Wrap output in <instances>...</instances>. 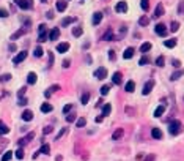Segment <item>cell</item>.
I'll list each match as a JSON object with an SVG mask.
<instances>
[{"label":"cell","instance_id":"cell-1","mask_svg":"<svg viewBox=\"0 0 184 161\" xmlns=\"http://www.w3.org/2000/svg\"><path fill=\"white\" fill-rule=\"evenodd\" d=\"M180 131H181V122L180 120H171L170 125H169V133L171 136H176Z\"/></svg>","mask_w":184,"mask_h":161},{"label":"cell","instance_id":"cell-2","mask_svg":"<svg viewBox=\"0 0 184 161\" xmlns=\"http://www.w3.org/2000/svg\"><path fill=\"white\" fill-rule=\"evenodd\" d=\"M154 32L158 33L159 36H165V35H167V27H165L164 24H156Z\"/></svg>","mask_w":184,"mask_h":161},{"label":"cell","instance_id":"cell-3","mask_svg":"<svg viewBox=\"0 0 184 161\" xmlns=\"http://www.w3.org/2000/svg\"><path fill=\"white\" fill-rule=\"evenodd\" d=\"M153 87H154V81H153V79H149V81L146 82V84H145L142 93H143V95H149V93H151V90H153Z\"/></svg>","mask_w":184,"mask_h":161},{"label":"cell","instance_id":"cell-4","mask_svg":"<svg viewBox=\"0 0 184 161\" xmlns=\"http://www.w3.org/2000/svg\"><path fill=\"white\" fill-rule=\"evenodd\" d=\"M25 59H27V52H25V51H22V52H19V54L13 59V63H14V65H19L21 62H24Z\"/></svg>","mask_w":184,"mask_h":161},{"label":"cell","instance_id":"cell-5","mask_svg":"<svg viewBox=\"0 0 184 161\" xmlns=\"http://www.w3.org/2000/svg\"><path fill=\"white\" fill-rule=\"evenodd\" d=\"M94 77H98V79H105L107 77V70L105 68H98L96 71H94Z\"/></svg>","mask_w":184,"mask_h":161},{"label":"cell","instance_id":"cell-6","mask_svg":"<svg viewBox=\"0 0 184 161\" xmlns=\"http://www.w3.org/2000/svg\"><path fill=\"white\" fill-rule=\"evenodd\" d=\"M13 2L18 5L21 10H29V8H32L30 3H29V0H13Z\"/></svg>","mask_w":184,"mask_h":161},{"label":"cell","instance_id":"cell-7","mask_svg":"<svg viewBox=\"0 0 184 161\" xmlns=\"http://www.w3.org/2000/svg\"><path fill=\"white\" fill-rule=\"evenodd\" d=\"M115 11L116 13H126L127 11V3L126 2H118L115 5Z\"/></svg>","mask_w":184,"mask_h":161},{"label":"cell","instance_id":"cell-8","mask_svg":"<svg viewBox=\"0 0 184 161\" xmlns=\"http://www.w3.org/2000/svg\"><path fill=\"white\" fill-rule=\"evenodd\" d=\"M58 36H60V29L58 27H54V29L51 30V33H49V40L55 41V40H58Z\"/></svg>","mask_w":184,"mask_h":161},{"label":"cell","instance_id":"cell-9","mask_svg":"<svg viewBox=\"0 0 184 161\" xmlns=\"http://www.w3.org/2000/svg\"><path fill=\"white\" fill-rule=\"evenodd\" d=\"M123 134H124V130H123V128H116V130L113 131V134H112V141H118V139H121Z\"/></svg>","mask_w":184,"mask_h":161},{"label":"cell","instance_id":"cell-10","mask_svg":"<svg viewBox=\"0 0 184 161\" xmlns=\"http://www.w3.org/2000/svg\"><path fill=\"white\" fill-rule=\"evenodd\" d=\"M33 137H35V133H29L25 137H22V139H19V147H22L24 144H27V142H30Z\"/></svg>","mask_w":184,"mask_h":161},{"label":"cell","instance_id":"cell-11","mask_svg":"<svg viewBox=\"0 0 184 161\" xmlns=\"http://www.w3.org/2000/svg\"><path fill=\"white\" fill-rule=\"evenodd\" d=\"M57 90H60V85H58V84H55V85H51V87H49L46 92H44V96H47V98H49V96H51L54 92H57Z\"/></svg>","mask_w":184,"mask_h":161},{"label":"cell","instance_id":"cell-12","mask_svg":"<svg viewBox=\"0 0 184 161\" xmlns=\"http://www.w3.org/2000/svg\"><path fill=\"white\" fill-rule=\"evenodd\" d=\"M36 81H38V76H36V73H33V71H30L29 76H27V82H29L30 85H33V84H36Z\"/></svg>","mask_w":184,"mask_h":161},{"label":"cell","instance_id":"cell-13","mask_svg":"<svg viewBox=\"0 0 184 161\" xmlns=\"http://www.w3.org/2000/svg\"><path fill=\"white\" fill-rule=\"evenodd\" d=\"M25 32H27V30L24 29V27H21V29H19L18 32H14V33H13V35H11V38H10V40H13V41H14V40H18V38H21V36H22V35H24V33H25Z\"/></svg>","mask_w":184,"mask_h":161},{"label":"cell","instance_id":"cell-14","mask_svg":"<svg viewBox=\"0 0 184 161\" xmlns=\"http://www.w3.org/2000/svg\"><path fill=\"white\" fill-rule=\"evenodd\" d=\"M121 81H123V74L118 73V71H116V73H113V76H112V82H113V84L120 85V84H121Z\"/></svg>","mask_w":184,"mask_h":161},{"label":"cell","instance_id":"cell-15","mask_svg":"<svg viewBox=\"0 0 184 161\" xmlns=\"http://www.w3.org/2000/svg\"><path fill=\"white\" fill-rule=\"evenodd\" d=\"M124 90H126L127 93H132L134 90H135V82H134V81H127V82H126Z\"/></svg>","mask_w":184,"mask_h":161},{"label":"cell","instance_id":"cell-16","mask_svg":"<svg viewBox=\"0 0 184 161\" xmlns=\"http://www.w3.org/2000/svg\"><path fill=\"white\" fill-rule=\"evenodd\" d=\"M32 119H33V112H32V111L27 109V111L22 112V120H24V122H30Z\"/></svg>","mask_w":184,"mask_h":161},{"label":"cell","instance_id":"cell-17","mask_svg":"<svg viewBox=\"0 0 184 161\" xmlns=\"http://www.w3.org/2000/svg\"><path fill=\"white\" fill-rule=\"evenodd\" d=\"M134 52H135V51H134V47H127L126 49V51L124 52H123V59H132L134 57Z\"/></svg>","mask_w":184,"mask_h":161},{"label":"cell","instance_id":"cell-18","mask_svg":"<svg viewBox=\"0 0 184 161\" xmlns=\"http://www.w3.org/2000/svg\"><path fill=\"white\" fill-rule=\"evenodd\" d=\"M164 112H165V106H164V104H160V106H158V108H156V111H154V117L159 119Z\"/></svg>","mask_w":184,"mask_h":161},{"label":"cell","instance_id":"cell-19","mask_svg":"<svg viewBox=\"0 0 184 161\" xmlns=\"http://www.w3.org/2000/svg\"><path fill=\"white\" fill-rule=\"evenodd\" d=\"M162 14H164V7H162V3H159L154 10V18H160Z\"/></svg>","mask_w":184,"mask_h":161},{"label":"cell","instance_id":"cell-20","mask_svg":"<svg viewBox=\"0 0 184 161\" xmlns=\"http://www.w3.org/2000/svg\"><path fill=\"white\" fill-rule=\"evenodd\" d=\"M68 49H69V44H68V43H60V44H57V51L61 52V54L66 52Z\"/></svg>","mask_w":184,"mask_h":161},{"label":"cell","instance_id":"cell-21","mask_svg":"<svg viewBox=\"0 0 184 161\" xmlns=\"http://www.w3.org/2000/svg\"><path fill=\"white\" fill-rule=\"evenodd\" d=\"M66 7H68V2H65V0H58L57 2V11H65L66 10Z\"/></svg>","mask_w":184,"mask_h":161},{"label":"cell","instance_id":"cell-22","mask_svg":"<svg viewBox=\"0 0 184 161\" xmlns=\"http://www.w3.org/2000/svg\"><path fill=\"white\" fill-rule=\"evenodd\" d=\"M101 21H102V13H99V11H98V13L93 14V25H98Z\"/></svg>","mask_w":184,"mask_h":161},{"label":"cell","instance_id":"cell-23","mask_svg":"<svg viewBox=\"0 0 184 161\" xmlns=\"http://www.w3.org/2000/svg\"><path fill=\"white\" fill-rule=\"evenodd\" d=\"M151 136L154 137V139H162V131H160L159 128H153L151 130Z\"/></svg>","mask_w":184,"mask_h":161},{"label":"cell","instance_id":"cell-24","mask_svg":"<svg viewBox=\"0 0 184 161\" xmlns=\"http://www.w3.org/2000/svg\"><path fill=\"white\" fill-rule=\"evenodd\" d=\"M54 108H52V104H49V103H43L41 104V112H44V114H47V112H51Z\"/></svg>","mask_w":184,"mask_h":161},{"label":"cell","instance_id":"cell-25","mask_svg":"<svg viewBox=\"0 0 184 161\" xmlns=\"http://www.w3.org/2000/svg\"><path fill=\"white\" fill-rule=\"evenodd\" d=\"M74 22H76V18H71V16H69V18H65L63 21H61V25L66 27V25H69V24H74Z\"/></svg>","mask_w":184,"mask_h":161},{"label":"cell","instance_id":"cell-26","mask_svg":"<svg viewBox=\"0 0 184 161\" xmlns=\"http://www.w3.org/2000/svg\"><path fill=\"white\" fill-rule=\"evenodd\" d=\"M164 46H165V47H170V49L175 47V46H176V40H175V38H171V40H165V41H164Z\"/></svg>","mask_w":184,"mask_h":161},{"label":"cell","instance_id":"cell-27","mask_svg":"<svg viewBox=\"0 0 184 161\" xmlns=\"http://www.w3.org/2000/svg\"><path fill=\"white\" fill-rule=\"evenodd\" d=\"M8 133H10V128L0 120V134H8Z\"/></svg>","mask_w":184,"mask_h":161},{"label":"cell","instance_id":"cell-28","mask_svg":"<svg viewBox=\"0 0 184 161\" xmlns=\"http://www.w3.org/2000/svg\"><path fill=\"white\" fill-rule=\"evenodd\" d=\"M184 74V70H180V71H175V73L173 74H171V77H170V79L171 81H178V79H180V77Z\"/></svg>","mask_w":184,"mask_h":161},{"label":"cell","instance_id":"cell-29","mask_svg":"<svg viewBox=\"0 0 184 161\" xmlns=\"http://www.w3.org/2000/svg\"><path fill=\"white\" fill-rule=\"evenodd\" d=\"M149 49H151V43H143L142 46H140V52H143V54H146Z\"/></svg>","mask_w":184,"mask_h":161},{"label":"cell","instance_id":"cell-30","mask_svg":"<svg viewBox=\"0 0 184 161\" xmlns=\"http://www.w3.org/2000/svg\"><path fill=\"white\" fill-rule=\"evenodd\" d=\"M11 158H13V152L8 150V152H5V153H3V157L0 158V161H10Z\"/></svg>","mask_w":184,"mask_h":161},{"label":"cell","instance_id":"cell-31","mask_svg":"<svg viewBox=\"0 0 184 161\" xmlns=\"http://www.w3.org/2000/svg\"><path fill=\"white\" fill-rule=\"evenodd\" d=\"M40 153H44V155H49V153H51V145H49V144H44V145L41 147V150H40Z\"/></svg>","mask_w":184,"mask_h":161},{"label":"cell","instance_id":"cell-32","mask_svg":"<svg viewBox=\"0 0 184 161\" xmlns=\"http://www.w3.org/2000/svg\"><path fill=\"white\" fill-rule=\"evenodd\" d=\"M43 54H44V51H43V47H40V46L35 47V51H33V55H35V57H38V59L43 57Z\"/></svg>","mask_w":184,"mask_h":161},{"label":"cell","instance_id":"cell-33","mask_svg":"<svg viewBox=\"0 0 184 161\" xmlns=\"http://www.w3.org/2000/svg\"><path fill=\"white\" fill-rule=\"evenodd\" d=\"M85 125H87V120L83 119V117L77 119V122H76V126H77V128H82V126H85Z\"/></svg>","mask_w":184,"mask_h":161},{"label":"cell","instance_id":"cell-34","mask_svg":"<svg viewBox=\"0 0 184 161\" xmlns=\"http://www.w3.org/2000/svg\"><path fill=\"white\" fill-rule=\"evenodd\" d=\"M138 24H140V25H143V27H145V25H148V24H149V19L146 18V16H142V18L138 19Z\"/></svg>","mask_w":184,"mask_h":161},{"label":"cell","instance_id":"cell-35","mask_svg":"<svg viewBox=\"0 0 184 161\" xmlns=\"http://www.w3.org/2000/svg\"><path fill=\"white\" fill-rule=\"evenodd\" d=\"M110 111H112V106H110V104H104V108H102V115H109Z\"/></svg>","mask_w":184,"mask_h":161},{"label":"cell","instance_id":"cell-36","mask_svg":"<svg viewBox=\"0 0 184 161\" xmlns=\"http://www.w3.org/2000/svg\"><path fill=\"white\" fill-rule=\"evenodd\" d=\"M72 108H74V104H71V103H69V104H66V106L63 108V114L68 115V114L71 112V111H72Z\"/></svg>","mask_w":184,"mask_h":161},{"label":"cell","instance_id":"cell-37","mask_svg":"<svg viewBox=\"0 0 184 161\" xmlns=\"http://www.w3.org/2000/svg\"><path fill=\"white\" fill-rule=\"evenodd\" d=\"M140 7H142L143 11H148V8H149V2H148V0H142V2H140Z\"/></svg>","mask_w":184,"mask_h":161},{"label":"cell","instance_id":"cell-38","mask_svg":"<svg viewBox=\"0 0 184 161\" xmlns=\"http://www.w3.org/2000/svg\"><path fill=\"white\" fill-rule=\"evenodd\" d=\"M47 38H49V35H47L46 32H43V33H40V36H38V41H40V43H43V41H46Z\"/></svg>","mask_w":184,"mask_h":161},{"label":"cell","instance_id":"cell-39","mask_svg":"<svg viewBox=\"0 0 184 161\" xmlns=\"http://www.w3.org/2000/svg\"><path fill=\"white\" fill-rule=\"evenodd\" d=\"M16 158H18V160H22V158H24V148H22V147L18 148V152H16Z\"/></svg>","mask_w":184,"mask_h":161},{"label":"cell","instance_id":"cell-40","mask_svg":"<svg viewBox=\"0 0 184 161\" xmlns=\"http://www.w3.org/2000/svg\"><path fill=\"white\" fill-rule=\"evenodd\" d=\"M88 99H90V93H83L82 98H80V101H82V104H87Z\"/></svg>","mask_w":184,"mask_h":161},{"label":"cell","instance_id":"cell-41","mask_svg":"<svg viewBox=\"0 0 184 161\" xmlns=\"http://www.w3.org/2000/svg\"><path fill=\"white\" fill-rule=\"evenodd\" d=\"M146 63H149V59L146 57V55H143V57H142L140 60H138V65H142V66H143V65H146Z\"/></svg>","mask_w":184,"mask_h":161},{"label":"cell","instance_id":"cell-42","mask_svg":"<svg viewBox=\"0 0 184 161\" xmlns=\"http://www.w3.org/2000/svg\"><path fill=\"white\" fill-rule=\"evenodd\" d=\"M164 63H165V59L162 57V55L156 59V65H158V66H164Z\"/></svg>","mask_w":184,"mask_h":161},{"label":"cell","instance_id":"cell-43","mask_svg":"<svg viewBox=\"0 0 184 161\" xmlns=\"http://www.w3.org/2000/svg\"><path fill=\"white\" fill-rule=\"evenodd\" d=\"M178 29H180V22L173 21V22H171V27H170V30H171V32H176Z\"/></svg>","mask_w":184,"mask_h":161},{"label":"cell","instance_id":"cell-44","mask_svg":"<svg viewBox=\"0 0 184 161\" xmlns=\"http://www.w3.org/2000/svg\"><path fill=\"white\" fill-rule=\"evenodd\" d=\"M178 14H184V0H181L178 5Z\"/></svg>","mask_w":184,"mask_h":161},{"label":"cell","instance_id":"cell-45","mask_svg":"<svg viewBox=\"0 0 184 161\" xmlns=\"http://www.w3.org/2000/svg\"><path fill=\"white\" fill-rule=\"evenodd\" d=\"M82 32H83V30L80 29V27H76V29L72 30V35H74V36H80V35H82Z\"/></svg>","mask_w":184,"mask_h":161},{"label":"cell","instance_id":"cell-46","mask_svg":"<svg viewBox=\"0 0 184 161\" xmlns=\"http://www.w3.org/2000/svg\"><path fill=\"white\" fill-rule=\"evenodd\" d=\"M112 38H113V33H112V30H109V32L104 35V40H105V41H110Z\"/></svg>","mask_w":184,"mask_h":161},{"label":"cell","instance_id":"cell-47","mask_svg":"<svg viewBox=\"0 0 184 161\" xmlns=\"http://www.w3.org/2000/svg\"><path fill=\"white\" fill-rule=\"evenodd\" d=\"M109 90H110V85H102L101 87V95H107Z\"/></svg>","mask_w":184,"mask_h":161},{"label":"cell","instance_id":"cell-48","mask_svg":"<svg viewBox=\"0 0 184 161\" xmlns=\"http://www.w3.org/2000/svg\"><path fill=\"white\" fill-rule=\"evenodd\" d=\"M65 134H66V128H61V130H60V133L57 134V137H55V141H58L60 137H61V136H65Z\"/></svg>","mask_w":184,"mask_h":161},{"label":"cell","instance_id":"cell-49","mask_svg":"<svg viewBox=\"0 0 184 161\" xmlns=\"http://www.w3.org/2000/svg\"><path fill=\"white\" fill-rule=\"evenodd\" d=\"M74 120H76V115H74V114H68V117H66V122H69V123H72Z\"/></svg>","mask_w":184,"mask_h":161},{"label":"cell","instance_id":"cell-50","mask_svg":"<svg viewBox=\"0 0 184 161\" xmlns=\"http://www.w3.org/2000/svg\"><path fill=\"white\" fill-rule=\"evenodd\" d=\"M156 160V157H154V155L151 153V155H146V157H145V160L143 161H154Z\"/></svg>","mask_w":184,"mask_h":161},{"label":"cell","instance_id":"cell-51","mask_svg":"<svg viewBox=\"0 0 184 161\" xmlns=\"http://www.w3.org/2000/svg\"><path fill=\"white\" fill-rule=\"evenodd\" d=\"M54 65V54L49 51V66H52Z\"/></svg>","mask_w":184,"mask_h":161},{"label":"cell","instance_id":"cell-52","mask_svg":"<svg viewBox=\"0 0 184 161\" xmlns=\"http://www.w3.org/2000/svg\"><path fill=\"white\" fill-rule=\"evenodd\" d=\"M0 18H8V11L7 10H0Z\"/></svg>","mask_w":184,"mask_h":161},{"label":"cell","instance_id":"cell-53","mask_svg":"<svg viewBox=\"0 0 184 161\" xmlns=\"http://www.w3.org/2000/svg\"><path fill=\"white\" fill-rule=\"evenodd\" d=\"M25 90H27V88H25V87H22V88H19V92H18V96H19V98H22V95H25Z\"/></svg>","mask_w":184,"mask_h":161},{"label":"cell","instance_id":"cell-54","mask_svg":"<svg viewBox=\"0 0 184 161\" xmlns=\"http://www.w3.org/2000/svg\"><path fill=\"white\" fill-rule=\"evenodd\" d=\"M52 130H54L52 126H46V128L43 130V133H44V134H49V133H52Z\"/></svg>","mask_w":184,"mask_h":161},{"label":"cell","instance_id":"cell-55","mask_svg":"<svg viewBox=\"0 0 184 161\" xmlns=\"http://www.w3.org/2000/svg\"><path fill=\"white\" fill-rule=\"evenodd\" d=\"M38 32H40V33L46 32V24H40V27H38Z\"/></svg>","mask_w":184,"mask_h":161},{"label":"cell","instance_id":"cell-56","mask_svg":"<svg viewBox=\"0 0 184 161\" xmlns=\"http://www.w3.org/2000/svg\"><path fill=\"white\" fill-rule=\"evenodd\" d=\"M171 63H173V66H175V68H180V65H181V62H180V60H175V59H173V62H171Z\"/></svg>","mask_w":184,"mask_h":161},{"label":"cell","instance_id":"cell-57","mask_svg":"<svg viewBox=\"0 0 184 161\" xmlns=\"http://www.w3.org/2000/svg\"><path fill=\"white\" fill-rule=\"evenodd\" d=\"M126 112H127V114H131V115H134V114H135V109H132V108H126Z\"/></svg>","mask_w":184,"mask_h":161},{"label":"cell","instance_id":"cell-58","mask_svg":"<svg viewBox=\"0 0 184 161\" xmlns=\"http://www.w3.org/2000/svg\"><path fill=\"white\" fill-rule=\"evenodd\" d=\"M10 79H11V74H3V76H2V81H5V82L10 81Z\"/></svg>","mask_w":184,"mask_h":161},{"label":"cell","instance_id":"cell-59","mask_svg":"<svg viewBox=\"0 0 184 161\" xmlns=\"http://www.w3.org/2000/svg\"><path fill=\"white\" fill-rule=\"evenodd\" d=\"M109 59L110 60H115V51H109Z\"/></svg>","mask_w":184,"mask_h":161},{"label":"cell","instance_id":"cell-60","mask_svg":"<svg viewBox=\"0 0 184 161\" xmlns=\"http://www.w3.org/2000/svg\"><path fill=\"white\" fill-rule=\"evenodd\" d=\"M46 18H47V19H54V14H52V11H47V13H46Z\"/></svg>","mask_w":184,"mask_h":161},{"label":"cell","instance_id":"cell-61","mask_svg":"<svg viewBox=\"0 0 184 161\" xmlns=\"http://www.w3.org/2000/svg\"><path fill=\"white\" fill-rule=\"evenodd\" d=\"M102 119H104V115H99V117H96V123H101Z\"/></svg>","mask_w":184,"mask_h":161},{"label":"cell","instance_id":"cell-62","mask_svg":"<svg viewBox=\"0 0 184 161\" xmlns=\"http://www.w3.org/2000/svg\"><path fill=\"white\" fill-rule=\"evenodd\" d=\"M10 51H11V52L16 51V44H10Z\"/></svg>","mask_w":184,"mask_h":161},{"label":"cell","instance_id":"cell-63","mask_svg":"<svg viewBox=\"0 0 184 161\" xmlns=\"http://www.w3.org/2000/svg\"><path fill=\"white\" fill-rule=\"evenodd\" d=\"M63 66H65V68H69V60H65V62H63Z\"/></svg>","mask_w":184,"mask_h":161},{"label":"cell","instance_id":"cell-64","mask_svg":"<svg viewBox=\"0 0 184 161\" xmlns=\"http://www.w3.org/2000/svg\"><path fill=\"white\" fill-rule=\"evenodd\" d=\"M41 2H43V3H46V2H47V0H41Z\"/></svg>","mask_w":184,"mask_h":161}]
</instances>
